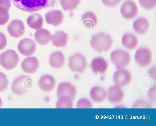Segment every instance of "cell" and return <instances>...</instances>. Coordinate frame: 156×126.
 I'll return each mask as SVG.
<instances>
[{"mask_svg":"<svg viewBox=\"0 0 156 126\" xmlns=\"http://www.w3.org/2000/svg\"><path fill=\"white\" fill-rule=\"evenodd\" d=\"M124 97V93L122 90L117 85L110 87L107 92V97L108 101L113 104H116L121 102Z\"/></svg>","mask_w":156,"mask_h":126,"instance_id":"cell-12","label":"cell"},{"mask_svg":"<svg viewBox=\"0 0 156 126\" xmlns=\"http://www.w3.org/2000/svg\"><path fill=\"white\" fill-rule=\"evenodd\" d=\"M113 43L110 35L100 32L92 36L90 44L94 50L100 52L108 51L111 48Z\"/></svg>","mask_w":156,"mask_h":126,"instance_id":"cell-2","label":"cell"},{"mask_svg":"<svg viewBox=\"0 0 156 126\" xmlns=\"http://www.w3.org/2000/svg\"><path fill=\"white\" fill-rule=\"evenodd\" d=\"M80 2V0H61L60 1L61 5L65 11L76 9Z\"/></svg>","mask_w":156,"mask_h":126,"instance_id":"cell-27","label":"cell"},{"mask_svg":"<svg viewBox=\"0 0 156 126\" xmlns=\"http://www.w3.org/2000/svg\"><path fill=\"white\" fill-rule=\"evenodd\" d=\"M49 61L52 67L55 69L60 68L63 66L65 63V59L64 55L60 51L55 52L51 55Z\"/></svg>","mask_w":156,"mask_h":126,"instance_id":"cell-22","label":"cell"},{"mask_svg":"<svg viewBox=\"0 0 156 126\" xmlns=\"http://www.w3.org/2000/svg\"><path fill=\"white\" fill-rule=\"evenodd\" d=\"M18 9L28 12H34L43 8L53 7L56 0H12Z\"/></svg>","mask_w":156,"mask_h":126,"instance_id":"cell-1","label":"cell"},{"mask_svg":"<svg viewBox=\"0 0 156 126\" xmlns=\"http://www.w3.org/2000/svg\"><path fill=\"white\" fill-rule=\"evenodd\" d=\"M68 66L72 71L82 74L87 66L86 59L80 53H76L69 57Z\"/></svg>","mask_w":156,"mask_h":126,"instance_id":"cell-6","label":"cell"},{"mask_svg":"<svg viewBox=\"0 0 156 126\" xmlns=\"http://www.w3.org/2000/svg\"><path fill=\"white\" fill-rule=\"evenodd\" d=\"M149 27V22L147 18L144 17L138 18L133 23L134 30L140 34H144L146 33Z\"/></svg>","mask_w":156,"mask_h":126,"instance_id":"cell-21","label":"cell"},{"mask_svg":"<svg viewBox=\"0 0 156 126\" xmlns=\"http://www.w3.org/2000/svg\"><path fill=\"white\" fill-rule=\"evenodd\" d=\"M76 93V90L75 87L68 82L60 83L58 85L57 91L58 98L62 96H66L71 98L73 100Z\"/></svg>","mask_w":156,"mask_h":126,"instance_id":"cell-13","label":"cell"},{"mask_svg":"<svg viewBox=\"0 0 156 126\" xmlns=\"http://www.w3.org/2000/svg\"><path fill=\"white\" fill-rule=\"evenodd\" d=\"M152 107L151 105L149 103L142 99L137 100L132 106L133 108H151Z\"/></svg>","mask_w":156,"mask_h":126,"instance_id":"cell-32","label":"cell"},{"mask_svg":"<svg viewBox=\"0 0 156 126\" xmlns=\"http://www.w3.org/2000/svg\"><path fill=\"white\" fill-rule=\"evenodd\" d=\"M27 23L30 27L37 30L41 28L43 24V19L41 14L35 13L28 16Z\"/></svg>","mask_w":156,"mask_h":126,"instance_id":"cell-23","label":"cell"},{"mask_svg":"<svg viewBox=\"0 0 156 126\" xmlns=\"http://www.w3.org/2000/svg\"><path fill=\"white\" fill-rule=\"evenodd\" d=\"M64 15L62 12L59 10H54L47 13L45 15L47 23L57 27L63 22Z\"/></svg>","mask_w":156,"mask_h":126,"instance_id":"cell-14","label":"cell"},{"mask_svg":"<svg viewBox=\"0 0 156 126\" xmlns=\"http://www.w3.org/2000/svg\"><path fill=\"white\" fill-rule=\"evenodd\" d=\"M113 79L115 84L120 87H124L129 85L130 83L132 76L127 70L123 68H119L114 72Z\"/></svg>","mask_w":156,"mask_h":126,"instance_id":"cell-7","label":"cell"},{"mask_svg":"<svg viewBox=\"0 0 156 126\" xmlns=\"http://www.w3.org/2000/svg\"><path fill=\"white\" fill-rule=\"evenodd\" d=\"M123 45L126 48L132 49H135L137 45L138 39L136 36L132 33L125 34L122 39Z\"/></svg>","mask_w":156,"mask_h":126,"instance_id":"cell-25","label":"cell"},{"mask_svg":"<svg viewBox=\"0 0 156 126\" xmlns=\"http://www.w3.org/2000/svg\"><path fill=\"white\" fill-rule=\"evenodd\" d=\"M93 104L89 100L85 98L80 99L77 102L76 107L77 108H91L93 107Z\"/></svg>","mask_w":156,"mask_h":126,"instance_id":"cell-30","label":"cell"},{"mask_svg":"<svg viewBox=\"0 0 156 126\" xmlns=\"http://www.w3.org/2000/svg\"><path fill=\"white\" fill-rule=\"evenodd\" d=\"M9 10L5 8L0 6V25L6 24L9 18Z\"/></svg>","mask_w":156,"mask_h":126,"instance_id":"cell-28","label":"cell"},{"mask_svg":"<svg viewBox=\"0 0 156 126\" xmlns=\"http://www.w3.org/2000/svg\"><path fill=\"white\" fill-rule=\"evenodd\" d=\"M108 66L107 61L101 57L94 59L90 65L92 71L96 74H105L107 70Z\"/></svg>","mask_w":156,"mask_h":126,"instance_id":"cell-16","label":"cell"},{"mask_svg":"<svg viewBox=\"0 0 156 126\" xmlns=\"http://www.w3.org/2000/svg\"><path fill=\"white\" fill-rule=\"evenodd\" d=\"M19 57L13 50L9 49L2 53L0 56L1 66L7 70L15 68L17 65Z\"/></svg>","mask_w":156,"mask_h":126,"instance_id":"cell-5","label":"cell"},{"mask_svg":"<svg viewBox=\"0 0 156 126\" xmlns=\"http://www.w3.org/2000/svg\"><path fill=\"white\" fill-rule=\"evenodd\" d=\"M83 25L87 29L93 28L97 25L98 20L96 15L91 12H87L82 16Z\"/></svg>","mask_w":156,"mask_h":126,"instance_id":"cell-24","label":"cell"},{"mask_svg":"<svg viewBox=\"0 0 156 126\" xmlns=\"http://www.w3.org/2000/svg\"><path fill=\"white\" fill-rule=\"evenodd\" d=\"M148 97L151 102L156 103V86H153L149 91Z\"/></svg>","mask_w":156,"mask_h":126,"instance_id":"cell-33","label":"cell"},{"mask_svg":"<svg viewBox=\"0 0 156 126\" xmlns=\"http://www.w3.org/2000/svg\"><path fill=\"white\" fill-rule=\"evenodd\" d=\"M139 2L140 5L146 9H153L156 7V0H139Z\"/></svg>","mask_w":156,"mask_h":126,"instance_id":"cell-29","label":"cell"},{"mask_svg":"<svg viewBox=\"0 0 156 126\" xmlns=\"http://www.w3.org/2000/svg\"><path fill=\"white\" fill-rule=\"evenodd\" d=\"M21 68L24 72L30 74L34 73L39 66V61L35 57L25 58L21 64Z\"/></svg>","mask_w":156,"mask_h":126,"instance_id":"cell-15","label":"cell"},{"mask_svg":"<svg viewBox=\"0 0 156 126\" xmlns=\"http://www.w3.org/2000/svg\"><path fill=\"white\" fill-rule=\"evenodd\" d=\"M68 36L67 33L62 31H56L51 37L52 44L58 47H65L67 44Z\"/></svg>","mask_w":156,"mask_h":126,"instance_id":"cell-18","label":"cell"},{"mask_svg":"<svg viewBox=\"0 0 156 126\" xmlns=\"http://www.w3.org/2000/svg\"><path fill=\"white\" fill-rule=\"evenodd\" d=\"M90 96L94 102L101 103L107 97V92L104 88L99 86L93 87L90 92Z\"/></svg>","mask_w":156,"mask_h":126,"instance_id":"cell-20","label":"cell"},{"mask_svg":"<svg viewBox=\"0 0 156 126\" xmlns=\"http://www.w3.org/2000/svg\"><path fill=\"white\" fill-rule=\"evenodd\" d=\"M2 103L1 99L0 97V108L2 106Z\"/></svg>","mask_w":156,"mask_h":126,"instance_id":"cell-38","label":"cell"},{"mask_svg":"<svg viewBox=\"0 0 156 126\" xmlns=\"http://www.w3.org/2000/svg\"><path fill=\"white\" fill-rule=\"evenodd\" d=\"M9 82L6 75L0 72V92H2L7 89Z\"/></svg>","mask_w":156,"mask_h":126,"instance_id":"cell-31","label":"cell"},{"mask_svg":"<svg viewBox=\"0 0 156 126\" xmlns=\"http://www.w3.org/2000/svg\"><path fill=\"white\" fill-rule=\"evenodd\" d=\"M152 59V53L151 50L148 48H140L135 53V60L141 67H145L148 66L151 63Z\"/></svg>","mask_w":156,"mask_h":126,"instance_id":"cell-8","label":"cell"},{"mask_svg":"<svg viewBox=\"0 0 156 126\" xmlns=\"http://www.w3.org/2000/svg\"><path fill=\"white\" fill-rule=\"evenodd\" d=\"M71 97L62 96L58 98L56 104L57 108H72L73 107V101Z\"/></svg>","mask_w":156,"mask_h":126,"instance_id":"cell-26","label":"cell"},{"mask_svg":"<svg viewBox=\"0 0 156 126\" xmlns=\"http://www.w3.org/2000/svg\"><path fill=\"white\" fill-rule=\"evenodd\" d=\"M7 39L5 34L0 31V50L4 48L7 45Z\"/></svg>","mask_w":156,"mask_h":126,"instance_id":"cell-35","label":"cell"},{"mask_svg":"<svg viewBox=\"0 0 156 126\" xmlns=\"http://www.w3.org/2000/svg\"><path fill=\"white\" fill-rule=\"evenodd\" d=\"M11 6L10 0H0V6L9 10Z\"/></svg>","mask_w":156,"mask_h":126,"instance_id":"cell-36","label":"cell"},{"mask_svg":"<svg viewBox=\"0 0 156 126\" xmlns=\"http://www.w3.org/2000/svg\"><path fill=\"white\" fill-rule=\"evenodd\" d=\"M111 60L118 68L127 67L131 61V56L128 52L121 49H116L111 54Z\"/></svg>","mask_w":156,"mask_h":126,"instance_id":"cell-4","label":"cell"},{"mask_svg":"<svg viewBox=\"0 0 156 126\" xmlns=\"http://www.w3.org/2000/svg\"><path fill=\"white\" fill-rule=\"evenodd\" d=\"M148 72L150 76L153 79H156V67H153L150 68L148 71Z\"/></svg>","mask_w":156,"mask_h":126,"instance_id":"cell-37","label":"cell"},{"mask_svg":"<svg viewBox=\"0 0 156 126\" xmlns=\"http://www.w3.org/2000/svg\"><path fill=\"white\" fill-rule=\"evenodd\" d=\"M122 0H101L103 3L106 6L114 7L117 5Z\"/></svg>","mask_w":156,"mask_h":126,"instance_id":"cell-34","label":"cell"},{"mask_svg":"<svg viewBox=\"0 0 156 126\" xmlns=\"http://www.w3.org/2000/svg\"><path fill=\"white\" fill-rule=\"evenodd\" d=\"M120 12L124 18L130 19L137 15L138 8L135 2L131 0H128L125 1L122 5Z\"/></svg>","mask_w":156,"mask_h":126,"instance_id":"cell-10","label":"cell"},{"mask_svg":"<svg viewBox=\"0 0 156 126\" xmlns=\"http://www.w3.org/2000/svg\"><path fill=\"white\" fill-rule=\"evenodd\" d=\"M33 80L29 76L21 75L14 80L11 90L15 94L21 96L26 94L33 85Z\"/></svg>","mask_w":156,"mask_h":126,"instance_id":"cell-3","label":"cell"},{"mask_svg":"<svg viewBox=\"0 0 156 126\" xmlns=\"http://www.w3.org/2000/svg\"><path fill=\"white\" fill-rule=\"evenodd\" d=\"M51 37L49 31L44 28L37 30L34 35L36 41L41 45H45L48 44L51 41Z\"/></svg>","mask_w":156,"mask_h":126,"instance_id":"cell-19","label":"cell"},{"mask_svg":"<svg viewBox=\"0 0 156 126\" xmlns=\"http://www.w3.org/2000/svg\"><path fill=\"white\" fill-rule=\"evenodd\" d=\"M55 81L54 78L50 75L42 76L38 81V85L43 91L48 92L51 91L55 86Z\"/></svg>","mask_w":156,"mask_h":126,"instance_id":"cell-17","label":"cell"},{"mask_svg":"<svg viewBox=\"0 0 156 126\" xmlns=\"http://www.w3.org/2000/svg\"><path fill=\"white\" fill-rule=\"evenodd\" d=\"M19 52L25 56H30L33 54L36 49L34 41L31 39L25 38L20 40L17 45Z\"/></svg>","mask_w":156,"mask_h":126,"instance_id":"cell-9","label":"cell"},{"mask_svg":"<svg viewBox=\"0 0 156 126\" xmlns=\"http://www.w3.org/2000/svg\"><path fill=\"white\" fill-rule=\"evenodd\" d=\"M7 31L10 35L15 38L22 36L25 31V27L23 21L15 19L11 21L7 27Z\"/></svg>","mask_w":156,"mask_h":126,"instance_id":"cell-11","label":"cell"}]
</instances>
